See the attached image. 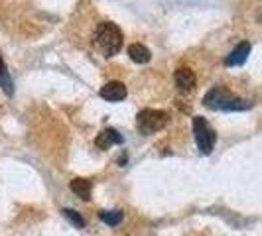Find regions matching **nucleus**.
<instances>
[{
  "label": "nucleus",
  "mask_w": 262,
  "mask_h": 236,
  "mask_svg": "<svg viewBox=\"0 0 262 236\" xmlns=\"http://www.w3.org/2000/svg\"><path fill=\"white\" fill-rule=\"evenodd\" d=\"M99 95L108 101V103H118V101H122L124 97H126V87L120 83V81H108L105 83L103 87H101V91Z\"/></svg>",
  "instance_id": "39448f33"
},
{
  "label": "nucleus",
  "mask_w": 262,
  "mask_h": 236,
  "mask_svg": "<svg viewBox=\"0 0 262 236\" xmlns=\"http://www.w3.org/2000/svg\"><path fill=\"white\" fill-rule=\"evenodd\" d=\"M71 191L79 197V199H83V201H89L91 199V189H93V183L89 179H83V177H75V179H71Z\"/></svg>",
  "instance_id": "1a4fd4ad"
},
{
  "label": "nucleus",
  "mask_w": 262,
  "mask_h": 236,
  "mask_svg": "<svg viewBox=\"0 0 262 236\" xmlns=\"http://www.w3.org/2000/svg\"><path fill=\"white\" fill-rule=\"evenodd\" d=\"M128 55H130L132 61H136V63H148L152 53L142 43H132L130 48H128Z\"/></svg>",
  "instance_id": "9d476101"
},
{
  "label": "nucleus",
  "mask_w": 262,
  "mask_h": 236,
  "mask_svg": "<svg viewBox=\"0 0 262 236\" xmlns=\"http://www.w3.org/2000/svg\"><path fill=\"white\" fill-rule=\"evenodd\" d=\"M173 81H176V87L180 91L189 92L193 87H195V73L189 69V67H180L173 75Z\"/></svg>",
  "instance_id": "423d86ee"
},
{
  "label": "nucleus",
  "mask_w": 262,
  "mask_h": 236,
  "mask_svg": "<svg viewBox=\"0 0 262 236\" xmlns=\"http://www.w3.org/2000/svg\"><path fill=\"white\" fill-rule=\"evenodd\" d=\"M63 217H66L67 221L71 224H75L77 228H83L85 226V219L79 215L77 210H73V209H63Z\"/></svg>",
  "instance_id": "ddd939ff"
},
{
  "label": "nucleus",
  "mask_w": 262,
  "mask_h": 236,
  "mask_svg": "<svg viewBox=\"0 0 262 236\" xmlns=\"http://www.w3.org/2000/svg\"><path fill=\"white\" fill-rule=\"evenodd\" d=\"M168 122H170L168 112L156 110V108H144L136 116V124H138V128H140L142 134H154V132L162 130Z\"/></svg>",
  "instance_id": "7ed1b4c3"
},
{
  "label": "nucleus",
  "mask_w": 262,
  "mask_h": 236,
  "mask_svg": "<svg viewBox=\"0 0 262 236\" xmlns=\"http://www.w3.org/2000/svg\"><path fill=\"white\" fill-rule=\"evenodd\" d=\"M203 105L213 110H225V112H233V110H247L250 108L249 101L236 99L231 91H227L225 87H213L205 97H203Z\"/></svg>",
  "instance_id": "f257e3e1"
},
{
  "label": "nucleus",
  "mask_w": 262,
  "mask_h": 236,
  "mask_svg": "<svg viewBox=\"0 0 262 236\" xmlns=\"http://www.w3.org/2000/svg\"><path fill=\"white\" fill-rule=\"evenodd\" d=\"M99 219L108 226H117L122 221V210H101Z\"/></svg>",
  "instance_id": "f8f14e48"
},
{
  "label": "nucleus",
  "mask_w": 262,
  "mask_h": 236,
  "mask_svg": "<svg viewBox=\"0 0 262 236\" xmlns=\"http://www.w3.org/2000/svg\"><path fill=\"white\" fill-rule=\"evenodd\" d=\"M193 134H195V144L201 150V154H205V156L211 154L217 136H215V130L209 126V122L203 116L193 118Z\"/></svg>",
  "instance_id": "20e7f679"
},
{
  "label": "nucleus",
  "mask_w": 262,
  "mask_h": 236,
  "mask_svg": "<svg viewBox=\"0 0 262 236\" xmlns=\"http://www.w3.org/2000/svg\"><path fill=\"white\" fill-rule=\"evenodd\" d=\"M249 53H250V43H249V41H243V43H238L235 50L231 52V55L225 59V65H227V67L243 65V63L247 61Z\"/></svg>",
  "instance_id": "6e6552de"
},
{
  "label": "nucleus",
  "mask_w": 262,
  "mask_h": 236,
  "mask_svg": "<svg viewBox=\"0 0 262 236\" xmlns=\"http://www.w3.org/2000/svg\"><path fill=\"white\" fill-rule=\"evenodd\" d=\"M95 43L106 57H113L120 52L122 48V32L117 24L113 22H103L99 24L97 32H95Z\"/></svg>",
  "instance_id": "f03ea898"
},
{
  "label": "nucleus",
  "mask_w": 262,
  "mask_h": 236,
  "mask_svg": "<svg viewBox=\"0 0 262 236\" xmlns=\"http://www.w3.org/2000/svg\"><path fill=\"white\" fill-rule=\"evenodd\" d=\"M0 87H2V91L6 92V95H14V83H12V77H10L8 69H6V65H4L2 57H0Z\"/></svg>",
  "instance_id": "9b49d317"
},
{
  "label": "nucleus",
  "mask_w": 262,
  "mask_h": 236,
  "mask_svg": "<svg viewBox=\"0 0 262 236\" xmlns=\"http://www.w3.org/2000/svg\"><path fill=\"white\" fill-rule=\"evenodd\" d=\"M122 142H124V138H122L115 128H105L103 132H99V136L95 138V146H97L99 150H108L111 146L122 144Z\"/></svg>",
  "instance_id": "0eeeda50"
}]
</instances>
